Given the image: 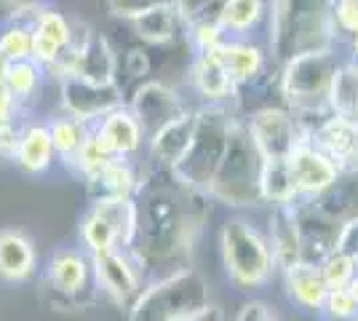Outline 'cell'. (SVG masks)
Masks as SVG:
<instances>
[{
  "instance_id": "1",
  "label": "cell",
  "mask_w": 358,
  "mask_h": 321,
  "mask_svg": "<svg viewBox=\"0 0 358 321\" xmlns=\"http://www.w3.org/2000/svg\"><path fill=\"white\" fill-rule=\"evenodd\" d=\"M214 201L203 190L182 185L166 169L148 166L136 193L134 255L150 271L190 268V255L211 217ZM161 273V276H164Z\"/></svg>"
},
{
  "instance_id": "2",
  "label": "cell",
  "mask_w": 358,
  "mask_h": 321,
  "mask_svg": "<svg viewBox=\"0 0 358 321\" xmlns=\"http://www.w3.org/2000/svg\"><path fill=\"white\" fill-rule=\"evenodd\" d=\"M268 54L275 67L337 43L334 0H270Z\"/></svg>"
},
{
  "instance_id": "3",
  "label": "cell",
  "mask_w": 358,
  "mask_h": 321,
  "mask_svg": "<svg viewBox=\"0 0 358 321\" xmlns=\"http://www.w3.org/2000/svg\"><path fill=\"white\" fill-rule=\"evenodd\" d=\"M340 64L343 62L337 59V54L331 48V51L302 54L278 67L281 105L297 115L305 139L315 123L331 113L329 94H331V83H334Z\"/></svg>"
},
{
  "instance_id": "4",
  "label": "cell",
  "mask_w": 358,
  "mask_h": 321,
  "mask_svg": "<svg viewBox=\"0 0 358 321\" xmlns=\"http://www.w3.org/2000/svg\"><path fill=\"white\" fill-rule=\"evenodd\" d=\"M211 306L206 276L195 268H179L150 278L139 300L129 308V321H193Z\"/></svg>"
},
{
  "instance_id": "5",
  "label": "cell",
  "mask_w": 358,
  "mask_h": 321,
  "mask_svg": "<svg viewBox=\"0 0 358 321\" xmlns=\"http://www.w3.org/2000/svg\"><path fill=\"white\" fill-rule=\"evenodd\" d=\"M220 257L227 281L241 292L262 290L281 273L268 236L246 217H227L220 228Z\"/></svg>"
},
{
  "instance_id": "6",
  "label": "cell",
  "mask_w": 358,
  "mask_h": 321,
  "mask_svg": "<svg viewBox=\"0 0 358 321\" xmlns=\"http://www.w3.org/2000/svg\"><path fill=\"white\" fill-rule=\"evenodd\" d=\"M262 164L265 158L249 137L246 123L236 118L230 131V145L214 180L206 187V196L227 209H254L262 204Z\"/></svg>"
},
{
  "instance_id": "7",
  "label": "cell",
  "mask_w": 358,
  "mask_h": 321,
  "mask_svg": "<svg viewBox=\"0 0 358 321\" xmlns=\"http://www.w3.org/2000/svg\"><path fill=\"white\" fill-rule=\"evenodd\" d=\"M236 113L230 105H201L195 107V131L193 142L187 148L185 158L171 171L182 185L203 190L211 185L217 169L222 164L227 145H230V131L236 123Z\"/></svg>"
},
{
  "instance_id": "8",
  "label": "cell",
  "mask_w": 358,
  "mask_h": 321,
  "mask_svg": "<svg viewBox=\"0 0 358 321\" xmlns=\"http://www.w3.org/2000/svg\"><path fill=\"white\" fill-rule=\"evenodd\" d=\"M41 292L45 306L59 313H78L96 306L99 292L94 284L91 255L80 246H57L41 268Z\"/></svg>"
},
{
  "instance_id": "9",
  "label": "cell",
  "mask_w": 358,
  "mask_h": 321,
  "mask_svg": "<svg viewBox=\"0 0 358 321\" xmlns=\"http://www.w3.org/2000/svg\"><path fill=\"white\" fill-rule=\"evenodd\" d=\"M136 199L89 201L78 222V241L86 255H105L113 249H131L136 238Z\"/></svg>"
},
{
  "instance_id": "10",
  "label": "cell",
  "mask_w": 358,
  "mask_h": 321,
  "mask_svg": "<svg viewBox=\"0 0 358 321\" xmlns=\"http://www.w3.org/2000/svg\"><path fill=\"white\" fill-rule=\"evenodd\" d=\"M45 76L54 80L78 76L96 83H118V54L102 32L86 22H73V43L45 70Z\"/></svg>"
},
{
  "instance_id": "11",
  "label": "cell",
  "mask_w": 358,
  "mask_h": 321,
  "mask_svg": "<svg viewBox=\"0 0 358 321\" xmlns=\"http://www.w3.org/2000/svg\"><path fill=\"white\" fill-rule=\"evenodd\" d=\"M91 271L99 297H105L123 311L134 306L150 281L148 268L134 255V249H113L105 255H94Z\"/></svg>"
},
{
  "instance_id": "12",
  "label": "cell",
  "mask_w": 358,
  "mask_h": 321,
  "mask_svg": "<svg viewBox=\"0 0 358 321\" xmlns=\"http://www.w3.org/2000/svg\"><path fill=\"white\" fill-rule=\"evenodd\" d=\"M59 92V110L70 118H78L86 126H94L105 118L107 113L126 105L123 89L118 83H96L89 78L67 76L57 80Z\"/></svg>"
},
{
  "instance_id": "13",
  "label": "cell",
  "mask_w": 358,
  "mask_h": 321,
  "mask_svg": "<svg viewBox=\"0 0 358 321\" xmlns=\"http://www.w3.org/2000/svg\"><path fill=\"white\" fill-rule=\"evenodd\" d=\"M249 129V137L254 139L257 150L265 161H284L292 150L305 139V131L299 126L297 115L284 105H270L257 110L252 115L241 118Z\"/></svg>"
},
{
  "instance_id": "14",
  "label": "cell",
  "mask_w": 358,
  "mask_h": 321,
  "mask_svg": "<svg viewBox=\"0 0 358 321\" xmlns=\"http://www.w3.org/2000/svg\"><path fill=\"white\" fill-rule=\"evenodd\" d=\"M126 105L134 113L139 126L145 129L148 139L155 131H161L164 126H169L171 121L182 118L187 110H193V107H187L185 97L177 89H171L169 83H161V80H145V83H139L134 92H131V99Z\"/></svg>"
},
{
  "instance_id": "15",
  "label": "cell",
  "mask_w": 358,
  "mask_h": 321,
  "mask_svg": "<svg viewBox=\"0 0 358 321\" xmlns=\"http://www.w3.org/2000/svg\"><path fill=\"white\" fill-rule=\"evenodd\" d=\"M286 161H289V171H292L299 201L321 199L327 190L337 185L340 174H343V169L337 166L324 150H318L310 139H302Z\"/></svg>"
},
{
  "instance_id": "16",
  "label": "cell",
  "mask_w": 358,
  "mask_h": 321,
  "mask_svg": "<svg viewBox=\"0 0 358 321\" xmlns=\"http://www.w3.org/2000/svg\"><path fill=\"white\" fill-rule=\"evenodd\" d=\"M308 139L343 171H358V123L353 118L329 113L310 129Z\"/></svg>"
},
{
  "instance_id": "17",
  "label": "cell",
  "mask_w": 358,
  "mask_h": 321,
  "mask_svg": "<svg viewBox=\"0 0 358 321\" xmlns=\"http://www.w3.org/2000/svg\"><path fill=\"white\" fill-rule=\"evenodd\" d=\"M220 57L236 89L252 86L275 70V64L270 62L268 46L257 43L254 38H227L220 46Z\"/></svg>"
},
{
  "instance_id": "18",
  "label": "cell",
  "mask_w": 358,
  "mask_h": 321,
  "mask_svg": "<svg viewBox=\"0 0 358 321\" xmlns=\"http://www.w3.org/2000/svg\"><path fill=\"white\" fill-rule=\"evenodd\" d=\"M73 43V22L57 6L43 3L32 24V62L48 70Z\"/></svg>"
},
{
  "instance_id": "19",
  "label": "cell",
  "mask_w": 358,
  "mask_h": 321,
  "mask_svg": "<svg viewBox=\"0 0 358 321\" xmlns=\"http://www.w3.org/2000/svg\"><path fill=\"white\" fill-rule=\"evenodd\" d=\"M297 225L299 241H302V260L318 265L337 246L343 222L324 214L313 201H297Z\"/></svg>"
},
{
  "instance_id": "20",
  "label": "cell",
  "mask_w": 358,
  "mask_h": 321,
  "mask_svg": "<svg viewBox=\"0 0 358 321\" xmlns=\"http://www.w3.org/2000/svg\"><path fill=\"white\" fill-rule=\"evenodd\" d=\"M187 83L203 99V105H230L236 97V83L224 70L220 48L206 51V54H193Z\"/></svg>"
},
{
  "instance_id": "21",
  "label": "cell",
  "mask_w": 358,
  "mask_h": 321,
  "mask_svg": "<svg viewBox=\"0 0 358 321\" xmlns=\"http://www.w3.org/2000/svg\"><path fill=\"white\" fill-rule=\"evenodd\" d=\"M142 180H145V169L136 164V158H113L86 180V196L89 201L136 199Z\"/></svg>"
},
{
  "instance_id": "22",
  "label": "cell",
  "mask_w": 358,
  "mask_h": 321,
  "mask_svg": "<svg viewBox=\"0 0 358 321\" xmlns=\"http://www.w3.org/2000/svg\"><path fill=\"white\" fill-rule=\"evenodd\" d=\"M94 129L107 150L113 153V158H136L148 145V134L134 118V113L129 110V105H120L118 110L107 113L102 121L94 123Z\"/></svg>"
},
{
  "instance_id": "23",
  "label": "cell",
  "mask_w": 358,
  "mask_h": 321,
  "mask_svg": "<svg viewBox=\"0 0 358 321\" xmlns=\"http://www.w3.org/2000/svg\"><path fill=\"white\" fill-rule=\"evenodd\" d=\"M38 271V252L30 236L19 228L0 230V278L6 284H27Z\"/></svg>"
},
{
  "instance_id": "24",
  "label": "cell",
  "mask_w": 358,
  "mask_h": 321,
  "mask_svg": "<svg viewBox=\"0 0 358 321\" xmlns=\"http://www.w3.org/2000/svg\"><path fill=\"white\" fill-rule=\"evenodd\" d=\"M193 131H195V107L187 110L182 118L164 126L161 131H155V134L148 139L150 166L174 171L177 164L185 158V153H187L190 142H193Z\"/></svg>"
},
{
  "instance_id": "25",
  "label": "cell",
  "mask_w": 358,
  "mask_h": 321,
  "mask_svg": "<svg viewBox=\"0 0 358 321\" xmlns=\"http://www.w3.org/2000/svg\"><path fill=\"white\" fill-rule=\"evenodd\" d=\"M59 155L54 150V142H51V134H48V126L43 121H22V129H19V145H16V153L11 158L22 174H30V177H38V174H45L48 169L54 166Z\"/></svg>"
},
{
  "instance_id": "26",
  "label": "cell",
  "mask_w": 358,
  "mask_h": 321,
  "mask_svg": "<svg viewBox=\"0 0 358 321\" xmlns=\"http://www.w3.org/2000/svg\"><path fill=\"white\" fill-rule=\"evenodd\" d=\"M41 8V0H27L22 6H14L0 22V54L8 62L32 59V24Z\"/></svg>"
},
{
  "instance_id": "27",
  "label": "cell",
  "mask_w": 358,
  "mask_h": 321,
  "mask_svg": "<svg viewBox=\"0 0 358 321\" xmlns=\"http://www.w3.org/2000/svg\"><path fill=\"white\" fill-rule=\"evenodd\" d=\"M268 244L273 257L278 262V271L302 262V241H299L297 225V204L294 206H273L268 214Z\"/></svg>"
},
{
  "instance_id": "28",
  "label": "cell",
  "mask_w": 358,
  "mask_h": 321,
  "mask_svg": "<svg viewBox=\"0 0 358 321\" xmlns=\"http://www.w3.org/2000/svg\"><path fill=\"white\" fill-rule=\"evenodd\" d=\"M281 281H284V294L292 306L302 308V311H313L321 313L324 300L329 294V287L324 276L318 271L315 262H297L292 268L281 271Z\"/></svg>"
},
{
  "instance_id": "29",
  "label": "cell",
  "mask_w": 358,
  "mask_h": 321,
  "mask_svg": "<svg viewBox=\"0 0 358 321\" xmlns=\"http://www.w3.org/2000/svg\"><path fill=\"white\" fill-rule=\"evenodd\" d=\"M270 0H224L220 27L227 38H254L268 27Z\"/></svg>"
},
{
  "instance_id": "30",
  "label": "cell",
  "mask_w": 358,
  "mask_h": 321,
  "mask_svg": "<svg viewBox=\"0 0 358 321\" xmlns=\"http://www.w3.org/2000/svg\"><path fill=\"white\" fill-rule=\"evenodd\" d=\"M131 30H134V35L145 46H169V43H174L179 35L185 32V24L179 19L177 8L171 3H164V6L148 11L145 16L134 19Z\"/></svg>"
},
{
  "instance_id": "31",
  "label": "cell",
  "mask_w": 358,
  "mask_h": 321,
  "mask_svg": "<svg viewBox=\"0 0 358 321\" xmlns=\"http://www.w3.org/2000/svg\"><path fill=\"white\" fill-rule=\"evenodd\" d=\"M262 204L273 206H294L299 201L294 180H292V171H289V161H265L262 164Z\"/></svg>"
},
{
  "instance_id": "32",
  "label": "cell",
  "mask_w": 358,
  "mask_h": 321,
  "mask_svg": "<svg viewBox=\"0 0 358 321\" xmlns=\"http://www.w3.org/2000/svg\"><path fill=\"white\" fill-rule=\"evenodd\" d=\"M45 70L32 59L24 62H11L8 64V92L14 97L16 107L24 113L27 105H32L38 99V94L43 92L45 83Z\"/></svg>"
},
{
  "instance_id": "33",
  "label": "cell",
  "mask_w": 358,
  "mask_h": 321,
  "mask_svg": "<svg viewBox=\"0 0 358 321\" xmlns=\"http://www.w3.org/2000/svg\"><path fill=\"white\" fill-rule=\"evenodd\" d=\"M113 161V153L105 148V142L99 139V134H96V129L94 126H89V134H86V139L80 142V148L75 150L67 161H64V166L73 171L78 180H89V177H94L99 169L105 166V164H110Z\"/></svg>"
},
{
  "instance_id": "34",
  "label": "cell",
  "mask_w": 358,
  "mask_h": 321,
  "mask_svg": "<svg viewBox=\"0 0 358 321\" xmlns=\"http://www.w3.org/2000/svg\"><path fill=\"white\" fill-rule=\"evenodd\" d=\"M45 126H48V134H51V142H54V150H57L62 164L80 148V142H83L86 134H89V126H86V123H80L78 118H70V115H64V113L54 115V118H48Z\"/></svg>"
},
{
  "instance_id": "35",
  "label": "cell",
  "mask_w": 358,
  "mask_h": 321,
  "mask_svg": "<svg viewBox=\"0 0 358 321\" xmlns=\"http://www.w3.org/2000/svg\"><path fill=\"white\" fill-rule=\"evenodd\" d=\"M318 271L324 276L329 290H345L358 273V262L340 249H331L324 260L318 262Z\"/></svg>"
},
{
  "instance_id": "36",
  "label": "cell",
  "mask_w": 358,
  "mask_h": 321,
  "mask_svg": "<svg viewBox=\"0 0 358 321\" xmlns=\"http://www.w3.org/2000/svg\"><path fill=\"white\" fill-rule=\"evenodd\" d=\"M177 8L182 24H195V22H220L224 8V0H171Z\"/></svg>"
},
{
  "instance_id": "37",
  "label": "cell",
  "mask_w": 358,
  "mask_h": 321,
  "mask_svg": "<svg viewBox=\"0 0 358 321\" xmlns=\"http://www.w3.org/2000/svg\"><path fill=\"white\" fill-rule=\"evenodd\" d=\"M185 38L193 48V54H206V51H214L220 48L227 41V35L222 32L220 22H195V24H187L185 27Z\"/></svg>"
},
{
  "instance_id": "38",
  "label": "cell",
  "mask_w": 358,
  "mask_h": 321,
  "mask_svg": "<svg viewBox=\"0 0 358 321\" xmlns=\"http://www.w3.org/2000/svg\"><path fill=\"white\" fill-rule=\"evenodd\" d=\"M324 321H353L358 319V303L353 300V294L345 290H329L324 308H321Z\"/></svg>"
},
{
  "instance_id": "39",
  "label": "cell",
  "mask_w": 358,
  "mask_h": 321,
  "mask_svg": "<svg viewBox=\"0 0 358 321\" xmlns=\"http://www.w3.org/2000/svg\"><path fill=\"white\" fill-rule=\"evenodd\" d=\"M164 3H171V0H105L107 14L120 19V22H134L139 16H145L148 11L164 6Z\"/></svg>"
},
{
  "instance_id": "40",
  "label": "cell",
  "mask_w": 358,
  "mask_h": 321,
  "mask_svg": "<svg viewBox=\"0 0 358 321\" xmlns=\"http://www.w3.org/2000/svg\"><path fill=\"white\" fill-rule=\"evenodd\" d=\"M8 64L11 62L0 54V123L19 121V115H22V110L16 107L14 97L8 92Z\"/></svg>"
},
{
  "instance_id": "41",
  "label": "cell",
  "mask_w": 358,
  "mask_h": 321,
  "mask_svg": "<svg viewBox=\"0 0 358 321\" xmlns=\"http://www.w3.org/2000/svg\"><path fill=\"white\" fill-rule=\"evenodd\" d=\"M150 67H152V64H150V54L142 46H131L129 51H126V59H123V70H126L129 80H136V86L148 80Z\"/></svg>"
},
{
  "instance_id": "42",
  "label": "cell",
  "mask_w": 358,
  "mask_h": 321,
  "mask_svg": "<svg viewBox=\"0 0 358 321\" xmlns=\"http://www.w3.org/2000/svg\"><path fill=\"white\" fill-rule=\"evenodd\" d=\"M334 24L337 32H358V0H334Z\"/></svg>"
},
{
  "instance_id": "43",
  "label": "cell",
  "mask_w": 358,
  "mask_h": 321,
  "mask_svg": "<svg viewBox=\"0 0 358 321\" xmlns=\"http://www.w3.org/2000/svg\"><path fill=\"white\" fill-rule=\"evenodd\" d=\"M334 249L350 255L358 262V214L350 217V220H345L343 225H340V236H337V246Z\"/></svg>"
},
{
  "instance_id": "44",
  "label": "cell",
  "mask_w": 358,
  "mask_h": 321,
  "mask_svg": "<svg viewBox=\"0 0 358 321\" xmlns=\"http://www.w3.org/2000/svg\"><path fill=\"white\" fill-rule=\"evenodd\" d=\"M275 316V311L265 303V300H246L243 306L236 311L233 321H268Z\"/></svg>"
},
{
  "instance_id": "45",
  "label": "cell",
  "mask_w": 358,
  "mask_h": 321,
  "mask_svg": "<svg viewBox=\"0 0 358 321\" xmlns=\"http://www.w3.org/2000/svg\"><path fill=\"white\" fill-rule=\"evenodd\" d=\"M193 321H224V316H222V311L217 306H211L203 316H198V319H193Z\"/></svg>"
},
{
  "instance_id": "46",
  "label": "cell",
  "mask_w": 358,
  "mask_h": 321,
  "mask_svg": "<svg viewBox=\"0 0 358 321\" xmlns=\"http://www.w3.org/2000/svg\"><path fill=\"white\" fill-rule=\"evenodd\" d=\"M350 54H353V62H358V32L350 35Z\"/></svg>"
},
{
  "instance_id": "47",
  "label": "cell",
  "mask_w": 358,
  "mask_h": 321,
  "mask_svg": "<svg viewBox=\"0 0 358 321\" xmlns=\"http://www.w3.org/2000/svg\"><path fill=\"white\" fill-rule=\"evenodd\" d=\"M348 292L353 294V300H356V303H358V273H356V278H353V281L348 284Z\"/></svg>"
},
{
  "instance_id": "48",
  "label": "cell",
  "mask_w": 358,
  "mask_h": 321,
  "mask_svg": "<svg viewBox=\"0 0 358 321\" xmlns=\"http://www.w3.org/2000/svg\"><path fill=\"white\" fill-rule=\"evenodd\" d=\"M348 118H353V121L358 123V99H356V105H353V110H350V115Z\"/></svg>"
},
{
  "instance_id": "49",
  "label": "cell",
  "mask_w": 358,
  "mask_h": 321,
  "mask_svg": "<svg viewBox=\"0 0 358 321\" xmlns=\"http://www.w3.org/2000/svg\"><path fill=\"white\" fill-rule=\"evenodd\" d=\"M0 3H6V6H22V3H27V0H0Z\"/></svg>"
},
{
  "instance_id": "50",
  "label": "cell",
  "mask_w": 358,
  "mask_h": 321,
  "mask_svg": "<svg viewBox=\"0 0 358 321\" xmlns=\"http://www.w3.org/2000/svg\"><path fill=\"white\" fill-rule=\"evenodd\" d=\"M268 321H278V316H273V319H268Z\"/></svg>"
}]
</instances>
